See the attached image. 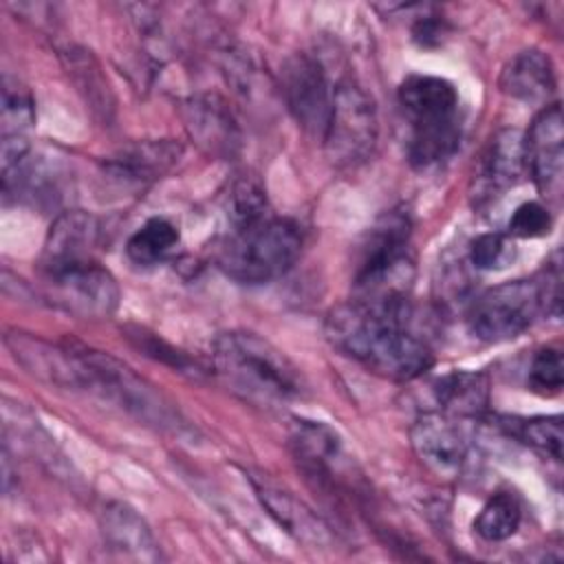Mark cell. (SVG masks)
Masks as SVG:
<instances>
[{
	"mask_svg": "<svg viewBox=\"0 0 564 564\" xmlns=\"http://www.w3.org/2000/svg\"><path fill=\"white\" fill-rule=\"evenodd\" d=\"M324 328L339 352L394 381L416 379L434 364L427 341L410 328L408 304L350 300L328 313Z\"/></svg>",
	"mask_w": 564,
	"mask_h": 564,
	"instance_id": "1",
	"label": "cell"
},
{
	"mask_svg": "<svg viewBox=\"0 0 564 564\" xmlns=\"http://www.w3.org/2000/svg\"><path fill=\"white\" fill-rule=\"evenodd\" d=\"M214 370L240 397L275 405L297 399L304 379L297 366L256 333L229 330L214 341Z\"/></svg>",
	"mask_w": 564,
	"mask_h": 564,
	"instance_id": "2",
	"label": "cell"
},
{
	"mask_svg": "<svg viewBox=\"0 0 564 564\" xmlns=\"http://www.w3.org/2000/svg\"><path fill=\"white\" fill-rule=\"evenodd\" d=\"M75 357V381L73 390H86L121 410H126L137 421L170 430L185 432V421L174 403L139 377L130 366L115 359L108 352L70 344Z\"/></svg>",
	"mask_w": 564,
	"mask_h": 564,
	"instance_id": "3",
	"label": "cell"
},
{
	"mask_svg": "<svg viewBox=\"0 0 564 564\" xmlns=\"http://www.w3.org/2000/svg\"><path fill=\"white\" fill-rule=\"evenodd\" d=\"M399 104L410 123L408 159L414 167L436 165L458 150L463 126L452 82L410 75L399 86Z\"/></svg>",
	"mask_w": 564,
	"mask_h": 564,
	"instance_id": "4",
	"label": "cell"
},
{
	"mask_svg": "<svg viewBox=\"0 0 564 564\" xmlns=\"http://www.w3.org/2000/svg\"><path fill=\"white\" fill-rule=\"evenodd\" d=\"M410 218L386 212L368 231L355 271V300L366 304H405L414 278L410 253Z\"/></svg>",
	"mask_w": 564,
	"mask_h": 564,
	"instance_id": "5",
	"label": "cell"
},
{
	"mask_svg": "<svg viewBox=\"0 0 564 564\" xmlns=\"http://www.w3.org/2000/svg\"><path fill=\"white\" fill-rule=\"evenodd\" d=\"M302 249L300 225L291 218L264 216L231 229L218 253V267L240 284H267L284 275Z\"/></svg>",
	"mask_w": 564,
	"mask_h": 564,
	"instance_id": "6",
	"label": "cell"
},
{
	"mask_svg": "<svg viewBox=\"0 0 564 564\" xmlns=\"http://www.w3.org/2000/svg\"><path fill=\"white\" fill-rule=\"evenodd\" d=\"M379 119L372 97L352 79L333 86V104L322 134L328 161L339 170L359 167L377 145Z\"/></svg>",
	"mask_w": 564,
	"mask_h": 564,
	"instance_id": "7",
	"label": "cell"
},
{
	"mask_svg": "<svg viewBox=\"0 0 564 564\" xmlns=\"http://www.w3.org/2000/svg\"><path fill=\"white\" fill-rule=\"evenodd\" d=\"M540 311H544L540 284L535 280H513L478 295L467 322L478 339L498 344L522 335Z\"/></svg>",
	"mask_w": 564,
	"mask_h": 564,
	"instance_id": "8",
	"label": "cell"
},
{
	"mask_svg": "<svg viewBox=\"0 0 564 564\" xmlns=\"http://www.w3.org/2000/svg\"><path fill=\"white\" fill-rule=\"evenodd\" d=\"M289 441L300 469L315 489L333 498L355 491L352 463L333 427L315 421H295Z\"/></svg>",
	"mask_w": 564,
	"mask_h": 564,
	"instance_id": "9",
	"label": "cell"
},
{
	"mask_svg": "<svg viewBox=\"0 0 564 564\" xmlns=\"http://www.w3.org/2000/svg\"><path fill=\"white\" fill-rule=\"evenodd\" d=\"M57 306L82 317H108L119 306V286L97 260L42 271Z\"/></svg>",
	"mask_w": 564,
	"mask_h": 564,
	"instance_id": "10",
	"label": "cell"
},
{
	"mask_svg": "<svg viewBox=\"0 0 564 564\" xmlns=\"http://www.w3.org/2000/svg\"><path fill=\"white\" fill-rule=\"evenodd\" d=\"M282 93L295 121L322 139L333 104V84L322 64L304 53L293 55L282 68Z\"/></svg>",
	"mask_w": 564,
	"mask_h": 564,
	"instance_id": "11",
	"label": "cell"
},
{
	"mask_svg": "<svg viewBox=\"0 0 564 564\" xmlns=\"http://www.w3.org/2000/svg\"><path fill=\"white\" fill-rule=\"evenodd\" d=\"M524 167L542 196L557 198L564 174V119L560 104L546 106L522 137Z\"/></svg>",
	"mask_w": 564,
	"mask_h": 564,
	"instance_id": "12",
	"label": "cell"
},
{
	"mask_svg": "<svg viewBox=\"0 0 564 564\" xmlns=\"http://www.w3.org/2000/svg\"><path fill=\"white\" fill-rule=\"evenodd\" d=\"M183 148L176 141H134L104 161V178L123 192H143L165 176L181 159Z\"/></svg>",
	"mask_w": 564,
	"mask_h": 564,
	"instance_id": "13",
	"label": "cell"
},
{
	"mask_svg": "<svg viewBox=\"0 0 564 564\" xmlns=\"http://www.w3.org/2000/svg\"><path fill=\"white\" fill-rule=\"evenodd\" d=\"M101 238L99 220L82 209L59 214L46 236L42 251V271H53L70 264L93 262Z\"/></svg>",
	"mask_w": 564,
	"mask_h": 564,
	"instance_id": "14",
	"label": "cell"
},
{
	"mask_svg": "<svg viewBox=\"0 0 564 564\" xmlns=\"http://www.w3.org/2000/svg\"><path fill=\"white\" fill-rule=\"evenodd\" d=\"M410 441L421 463L438 476H456L465 465V438L443 412H423L410 427Z\"/></svg>",
	"mask_w": 564,
	"mask_h": 564,
	"instance_id": "15",
	"label": "cell"
},
{
	"mask_svg": "<svg viewBox=\"0 0 564 564\" xmlns=\"http://www.w3.org/2000/svg\"><path fill=\"white\" fill-rule=\"evenodd\" d=\"M251 485L256 489L258 500L267 509V513L289 535H293L297 542H302L306 546H313V549H317V546L324 549V546L330 544L333 538H330L328 527L304 502H300L293 494L278 487L275 482H271L262 474H253Z\"/></svg>",
	"mask_w": 564,
	"mask_h": 564,
	"instance_id": "16",
	"label": "cell"
},
{
	"mask_svg": "<svg viewBox=\"0 0 564 564\" xmlns=\"http://www.w3.org/2000/svg\"><path fill=\"white\" fill-rule=\"evenodd\" d=\"M106 549L130 562H159L161 549L148 522L126 502H108L99 516Z\"/></svg>",
	"mask_w": 564,
	"mask_h": 564,
	"instance_id": "17",
	"label": "cell"
},
{
	"mask_svg": "<svg viewBox=\"0 0 564 564\" xmlns=\"http://www.w3.org/2000/svg\"><path fill=\"white\" fill-rule=\"evenodd\" d=\"M522 134L513 128L500 130L482 154L478 172V198H494L513 187L524 172Z\"/></svg>",
	"mask_w": 564,
	"mask_h": 564,
	"instance_id": "18",
	"label": "cell"
},
{
	"mask_svg": "<svg viewBox=\"0 0 564 564\" xmlns=\"http://www.w3.org/2000/svg\"><path fill=\"white\" fill-rule=\"evenodd\" d=\"M500 88L511 99L544 104L555 93V70L551 57L538 48L518 53L500 75Z\"/></svg>",
	"mask_w": 564,
	"mask_h": 564,
	"instance_id": "19",
	"label": "cell"
},
{
	"mask_svg": "<svg viewBox=\"0 0 564 564\" xmlns=\"http://www.w3.org/2000/svg\"><path fill=\"white\" fill-rule=\"evenodd\" d=\"M187 110V128L198 139L200 145L209 148L212 152L229 154L231 148L238 143L236 126L218 97H194L185 106Z\"/></svg>",
	"mask_w": 564,
	"mask_h": 564,
	"instance_id": "20",
	"label": "cell"
},
{
	"mask_svg": "<svg viewBox=\"0 0 564 564\" xmlns=\"http://www.w3.org/2000/svg\"><path fill=\"white\" fill-rule=\"evenodd\" d=\"M438 405L458 416H476L487 410L489 379L485 372L456 370L441 377L434 386Z\"/></svg>",
	"mask_w": 564,
	"mask_h": 564,
	"instance_id": "21",
	"label": "cell"
},
{
	"mask_svg": "<svg viewBox=\"0 0 564 564\" xmlns=\"http://www.w3.org/2000/svg\"><path fill=\"white\" fill-rule=\"evenodd\" d=\"M181 234L167 218H150L143 223L126 245L128 258L139 267H152L165 260L178 245Z\"/></svg>",
	"mask_w": 564,
	"mask_h": 564,
	"instance_id": "22",
	"label": "cell"
},
{
	"mask_svg": "<svg viewBox=\"0 0 564 564\" xmlns=\"http://www.w3.org/2000/svg\"><path fill=\"white\" fill-rule=\"evenodd\" d=\"M522 520V507L516 494L498 491L480 509L474 520L476 533L487 542H502L511 538Z\"/></svg>",
	"mask_w": 564,
	"mask_h": 564,
	"instance_id": "23",
	"label": "cell"
},
{
	"mask_svg": "<svg viewBox=\"0 0 564 564\" xmlns=\"http://www.w3.org/2000/svg\"><path fill=\"white\" fill-rule=\"evenodd\" d=\"M511 436L527 443L529 447L560 460L562 458V419L557 414L551 416H531V419H513L502 423Z\"/></svg>",
	"mask_w": 564,
	"mask_h": 564,
	"instance_id": "24",
	"label": "cell"
},
{
	"mask_svg": "<svg viewBox=\"0 0 564 564\" xmlns=\"http://www.w3.org/2000/svg\"><path fill=\"white\" fill-rule=\"evenodd\" d=\"M35 123L31 93L13 77L2 79V137H26Z\"/></svg>",
	"mask_w": 564,
	"mask_h": 564,
	"instance_id": "25",
	"label": "cell"
},
{
	"mask_svg": "<svg viewBox=\"0 0 564 564\" xmlns=\"http://www.w3.org/2000/svg\"><path fill=\"white\" fill-rule=\"evenodd\" d=\"M229 220L234 225V229L247 227L267 214V194L262 189V185L251 178V176H242L240 181H236V185L231 187L229 194Z\"/></svg>",
	"mask_w": 564,
	"mask_h": 564,
	"instance_id": "26",
	"label": "cell"
},
{
	"mask_svg": "<svg viewBox=\"0 0 564 564\" xmlns=\"http://www.w3.org/2000/svg\"><path fill=\"white\" fill-rule=\"evenodd\" d=\"M529 388L535 394L551 397L562 390L564 383V364H562V352L553 346L540 348L529 366Z\"/></svg>",
	"mask_w": 564,
	"mask_h": 564,
	"instance_id": "27",
	"label": "cell"
},
{
	"mask_svg": "<svg viewBox=\"0 0 564 564\" xmlns=\"http://www.w3.org/2000/svg\"><path fill=\"white\" fill-rule=\"evenodd\" d=\"M128 339H130L139 350H143L145 355H150V357H154V359H161V361H165V364H172L178 372L194 375V377L200 372V368H198L192 359H187L181 350L172 348L170 344H165L163 339H159L156 335H152V333H148V330H143V328L130 330V333H128Z\"/></svg>",
	"mask_w": 564,
	"mask_h": 564,
	"instance_id": "28",
	"label": "cell"
},
{
	"mask_svg": "<svg viewBox=\"0 0 564 564\" xmlns=\"http://www.w3.org/2000/svg\"><path fill=\"white\" fill-rule=\"evenodd\" d=\"M551 229V214L544 205L529 200L522 203L509 218V234L518 238H538L549 234Z\"/></svg>",
	"mask_w": 564,
	"mask_h": 564,
	"instance_id": "29",
	"label": "cell"
},
{
	"mask_svg": "<svg viewBox=\"0 0 564 564\" xmlns=\"http://www.w3.org/2000/svg\"><path fill=\"white\" fill-rule=\"evenodd\" d=\"M66 57H68V73H79L82 75V82H77L79 84V90H84V93H88V88H90V104H93V108H101V110H106V108H112L110 104H108V84L104 82V77L99 75V70L93 75V77H88V73H90V66H93V59H90V55H86V51H79V53H75V51H68L66 53Z\"/></svg>",
	"mask_w": 564,
	"mask_h": 564,
	"instance_id": "30",
	"label": "cell"
},
{
	"mask_svg": "<svg viewBox=\"0 0 564 564\" xmlns=\"http://www.w3.org/2000/svg\"><path fill=\"white\" fill-rule=\"evenodd\" d=\"M509 258V245L502 234H480L469 247V260L476 269H496L502 267Z\"/></svg>",
	"mask_w": 564,
	"mask_h": 564,
	"instance_id": "31",
	"label": "cell"
},
{
	"mask_svg": "<svg viewBox=\"0 0 564 564\" xmlns=\"http://www.w3.org/2000/svg\"><path fill=\"white\" fill-rule=\"evenodd\" d=\"M414 40L421 44V46H436L441 44V35H443V24L432 20V18H423L416 22L414 26Z\"/></svg>",
	"mask_w": 564,
	"mask_h": 564,
	"instance_id": "32",
	"label": "cell"
}]
</instances>
